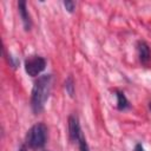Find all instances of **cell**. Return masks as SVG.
<instances>
[{
	"mask_svg": "<svg viewBox=\"0 0 151 151\" xmlns=\"http://www.w3.org/2000/svg\"><path fill=\"white\" fill-rule=\"evenodd\" d=\"M116 97H117V107L120 111H124L126 109L130 107V103L127 100V98L125 97L124 92L122 91H116Z\"/></svg>",
	"mask_w": 151,
	"mask_h": 151,
	"instance_id": "cell-7",
	"label": "cell"
},
{
	"mask_svg": "<svg viewBox=\"0 0 151 151\" xmlns=\"http://www.w3.org/2000/svg\"><path fill=\"white\" fill-rule=\"evenodd\" d=\"M149 107H150V110H151V103H150V104H149Z\"/></svg>",
	"mask_w": 151,
	"mask_h": 151,
	"instance_id": "cell-13",
	"label": "cell"
},
{
	"mask_svg": "<svg viewBox=\"0 0 151 151\" xmlns=\"http://www.w3.org/2000/svg\"><path fill=\"white\" fill-rule=\"evenodd\" d=\"M65 90L70 97L74 96V81H73V78L71 76L67 77V79L65 80Z\"/></svg>",
	"mask_w": 151,
	"mask_h": 151,
	"instance_id": "cell-8",
	"label": "cell"
},
{
	"mask_svg": "<svg viewBox=\"0 0 151 151\" xmlns=\"http://www.w3.org/2000/svg\"><path fill=\"white\" fill-rule=\"evenodd\" d=\"M64 6H65V8L70 12V13H72L73 11H74V7H76V2L74 1H64Z\"/></svg>",
	"mask_w": 151,
	"mask_h": 151,
	"instance_id": "cell-10",
	"label": "cell"
},
{
	"mask_svg": "<svg viewBox=\"0 0 151 151\" xmlns=\"http://www.w3.org/2000/svg\"><path fill=\"white\" fill-rule=\"evenodd\" d=\"M18 9H19V15L21 18V21H22L25 31H29L31 27H32V19H31V15H29V13L27 11L26 1H19L18 2Z\"/></svg>",
	"mask_w": 151,
	"mask_h": 151,
	"instance_id": "cell-5",
	"label": "cell"
},
{
	"mask_svg": "<svg viewBox=\"0 0 151 151\" xmlns=\"http://www.w3.org/2000/svg\"><path fill=\"white\" fill-rule=\"evenodd\" d=\"M68 136L71 142H77L79 140V138L81 137V130H80V125H79V120L77 118V116L72 114L68 117Z\"/></svg>",
	"mask_w": 151,
	"mask_h": 151,
	"instance_id": "cell-4",
	"label": "cell"
},
{
	"mask_svg": "<svg viewBox=\"0 0 151 151\" xmlns=\"http://www.w3.org/2000/svg\"><path fill=\"white\" fill-rule=\"evenodd\" d=\"M134 151H144V147L142 146V144H137L134 147Z\"/></svg>",
	"mask_w": 151,
	"mask_h": 151,
	"instance_id": "cell-11",
	"label": "cell"
},
{
	"mask_svg": "<svg viewBox=\"0 0 151 151\" xmlns=\"http://www.w3.org/2000/svg\"><path fill=\"white\" fill-rule=\"evenodd\" d=\"M137 50H138V57H139L140 63L144 64V65L149 64V61L151 59V50H150L149 45L145 41H143V40L138 41Z\"/></svg>",
	"mask_w": 151,
	"mask_h": 151,
	"instance_id": "cell-6",
	"label": "cell"
},
{
	"mask_svg": "<svg viewBox=\"0 0 151 151\" xmlns=\"http://www.w3.org/2000/svg\"><path fill=\"white\" fill-rule=\"evenodd\" d=\"M48 137L47 126L44 123H35L31 129L27 131L26 134V144L29 149L37 150L45 146Z\"/></svg>",
	"mask_w": 151,
	"mask_h": 151,
	"instance_id": "cell-2",
	"label": "cell"
},
{
	"mask_svg": "<svg viewBox=\"0 0 151 151\" xmlns=\"http://www.w3.org/2000/svg\"><path fill=\"white\" fill-rule=\"evenodd\" d=\"M19 151H27V149H26V146H25V145H22V146H20Z\"/></svg>",
	"mask_w": 151,
	"mask_h": 151,
	"instance_id": "cell-12",
	"label": "cell"
},
{
	"mask_svg": "<svg viewBox=\"0 0 151 151\" xmlns=\"http://www.w3.org/2000/svg\"><path fill=\"white\" fill-rule=\"evenodd\" d=\"M78 145H79V150H80V151H90L88 145H87V143H86V139L84 138L83 134H81V137H80L79 140H78Z\"/></svg>",
	"mask_w": 151,
	"mask_h": 151,
	"instance_id": "cell-9",
	"label": "cell"
},
{
	"mask_svg": "<svg viewBox=\"0 0 151 151\" xmlns=\"http://www.w3.org/2000/svg\"><path fill=\"white\" fill-rule=\"evenodd\" d=\"M51 88H52L51 74L40 76L34 81L32 93H31V107L35 114H39L44 111L45 104L50 98Z\"/></svg>",
	"mask_w": 151,
	"mask_h": 151,
	"instance_id": "cell-1",
	"label": "cell"
},
{
	"mask_svg": "<svg viewBox=\"0 0 151 151\" xmlns=\"http://www.w3.org/2000/svg\"><path fill=\"white\" fill-rule=\"evenodd\" d=\"M46 67V60L40 55H32L25 60V71L31 77L39 76Z\"/></svg>",
	"mask_w": 151,
	"mask_h": 151,
	"instance_id": "cell-3",
	"label": "cell"
}]
</instances>
